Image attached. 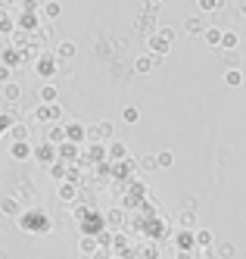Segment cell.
Wrapping results in <instances>:
<instances>
[{"instance_id": "8992f818", "label": "cell", "mask_w": 246, "mask_h": 259, "mask_svg": "<svg viewBox=\"0 0 246 259\" xmlns=\"http://www.w3.org/2000/svg\"><path fill=\"white\" fill-rule=\"evenodd\" d=\"M31 156L37 159V162H56V147L53 144H37V147H31Z\"/></svg>"}, {"instance_id": "44dd1931", "label": "cell", "mask_w": 246, "mask_h": 259, "mask_svg": "<svg viewBox=\"0 0 246 259\" xmlns=\"http://www.w3.org/2000/svg\"><path fill=\"white\" fill-rule=\"evenodd\" d=\"M172 162H175V156L168 153V150H162V153L156 156V169H168V165H172Z\"/></svg>"}, {"instance_id": "cb8c5ba5", "label": "cell", "mask_w": 246, "mask_h": 259, "mask_svg": "<svg viewBox=\"0 0 246 259\" xmlns=\"http://www.w3.org/2000/svg\"><path fill=\"white\" fill-rule=\"evenodd\" d=\"M140 169H143V172H153V169H156V156H143V159H140Z\"/></svg>"}, {"instance_id": "5b68a950", "label": "cell", "mask_w": 246, "mask_h": 259, "mask_svg": "<svg viewBox=\"0 0 246 259\" xmlns=\"http://www.w3.org/2000/svg\"><path fill=\"white\" fill-rule=\"evenodd\" d=\"M63 135H66L69 144H81V141L87 138V128H84L81 122H69V125L63 128Z\"/></svg>"}, {"instance_id": "9c48e42d", "label": "cell", "mask_w": 246, "mask_h": 259, "mask_svg": "<svg viewBox=\"0 0 246 259\" xmlns=\"http://www.w3.org/2000/svg\"><path fill=\"white\" fill-rule=\"evenodd\" d=\"M22 225H25V228H31V225H34V228H47V219H44V212H37V209H34V212H25Z\"/></svg>"}, {"instance_id": "d6986e66", "label": "cell", "mask_w": 246, "mask_h": 259, "mask_svg": "<svg viewBox=\"0 0 246 259\" xmlns=\"http://www.w3.org/2000/svg\"><path fill=\"white\" fill-rule=\"evenodd\" d=\"M224 84H228V88L243 84V72H240V69H228V72H224Z\"/></svg>"}, {"instance_id": "6da1fadb", "label": "cell", "mask_w": 246, "mask_h": 259, "mask_svg": "<svg viewBox=\"0 0 246 259\" xmlns=\"http://www.w3.org/2000/svg\"><path fill=\"white\" fill-rule=\"evenodd\" d=\"M172 41H175V28H156L150 34V50H153V57H165L168 50H172Z\"/></svg>"}, {"instance_id": "603a6c76", "label": "cell", "mask_w": 246, "mask_h": 259, "mask_svg": "<svg viewBox=\"0 0 246 259\" xmlns=\"http://www.w3.org/2000/svg\"><path fill=\"white\" fill-rule=\"evenodd\" d=\"M109 156H112V159H125V147H122V144H112V147H109Z\"/></svg>"}, {"instance_id": "f1b7e54d", "label": "cell", "mask_w": 246, "mask_h": 259, "mask_svg": "<svg viewBox=\"0 0 246 259\" xmlns=\"http://www.w3.org/2000/svg\"><path fill=\"white\" fill-rule=\"evenodd\" d=\"M240 16H243V19H246V4H243V7H240Z\"/></svg>"}, {"instance_id": "4fadbf2b", "label": "cell", "mask_w": 246, "mask_h": 259, "mask_svg": "<svg viewBox=\"0 0 246 259\" xmlns=\"http://www.w3.org/2000/svg\"><path fill=\"white\" fill-rule=\"evenodd\" d=\"M19 97H22V88H19L16 81H7V84H4V100H7V103H16Z\"/></svg>"}, {"instance_id": "83f0119b", "label": "cell", "mask_w": 246, "mask_h": 259, "mask_svg": "<svg viewBox=\"0 0 246 259\" xmlns=\"http://www.w3.org/2000/svg\"><path fill=\"white\" fill-rule=\"evenodd\" d=\"M143 4H146V7H153V10H159V4H162V0H143Z\"/></svg>"}, {"instance_id": "d4e9b609", "label": "cell", "mask_w": 246, "mask_h": 259, "mask_svg": "<svg viewBox=\"0 0 246 259\" xmlns=\"http://www.w3.org/2000/svg\"><path fill=\"white\" fill-rule=\"evenodd\" d=\"M13 78V69H7V66H0V84H7Z\"/></svg>"}, {"instance_id": "f546056e", "label": "cell", "mask_w": 246, "mask_h": 259, "mask_svg": "<svg viewBox=\"0 0 246 259\" xmlns=\"http://www.w3.org/2000/svg\"><path fill=\"white\" fill-rule=\"evenodd\" d=\"M0 13H4V10H0Z\"/></svg>"}, {"instance_id": "2e32d148", "label": "cell", "mask_w": 246, "mask_h": 259, "mask_svg": "<svg viewBox=\"0 0 246 259\" xmlns=\"http://www.w3.org/2000/svg\"><path fill=\"white\" fill-rule=\"evenodd\" d=\"M196 4H200V13H218L228 0H196Z\"/></svg>"}, {"instance_id": "ba28073f", "label": "cell", "mask_w": 246, "mask_h": 259, "mask_svg": "<svg viewBox=\"0 0 246 259\" xmlns=\"http://www.w3.org/2000/svg\"><path fill=\"white\" fill-rule=\"evenodd\" d=\"M41 16L44 19H50V22H56L63 16V4H56V0H47V4L41 7Z\"/></svg>"}, {"instance_id": "4316f807", "label": "cell", "mask_w": 246, "mask_h": 259, "mask_svg": "<svg viewBox=\"0 0 246 259\" xmlns=\"http://www.w3.org/2000/svg\"><path fill=\"white\" fill-rule=\"evenodd\" d=\"M7 128H10V119H7V116H0V135H4Z\"/></svg>"}, {"instance_id": "e0dca14e", "label": "cell", "mask_w": 246, "mask_h": 259, "mask_svg": "<svg viewBox=\"0 0 246 259\" xmlns=\"http://www.w3.org/2000/svg\"><path fill=\"white\" fill-rule=\"evenodd\" d=\"M10 138H13V141H28V125H25V122H16V125L10 128Z\"/></svg>"}, {"instance_id": "7a4b0ae2", "label": "cell", "mask_w": 246, "mask_h": 259, "mask_svg": "<svg viewBox=\"0 0 246 259\" xmlns=\"http://www.w3.org/2000/svg\"><path fill=\"white\" fill-rule=\"evenodd\" d=\"M34 75L37 78H53L56 75V57L53 53H37V60H34Z\"/></svg>"}, {"instance_id": "ffe728a7", "label": "cell", "mask_w": 246, "mask_h": 259, "mask_svg": "<svg viewBox=\"0 0 246 259\" xmlns=\"http://www.w3.org/2000/svg\"><path fill=\"white\" fill-rule=\"evenodd\" d=\"M41 103H56V88L53 84H44L41 88Z\"/></svg>"}, {"instance_id": "3957f363", "label": "cell", "mask_w": 246, "mask_h": 259, "mask_svg": "<svg viewBox=\"0 0 246 259\" xmlns=\"http://www.w3.org/2000/svg\"><path fill=\"white\" fill-rule=\"evenodd\" d=\"M13 19H16V28L25 31V34H31V31L41 28V13H28V10H22L19 16H13Z\"/></svg>"}, {"instance_id": "30bf717a", "label": "cell", "mask_w": 246, "mask_h": 259, "mask_svg": "<svg viewBox=\"0 0 246 259\" xmlns=\"http://www.w3.org/2000/svg\"><path fill=\"white\" fill-rule=\"evenodd\" d=\"M203 41L209 44V47H218V44H221V28H215V25H206V28H203Z\"/></svg>"}, {"instance_id": "ac0fdd59", "label": "cell", "mask_w": 246, "mask_h": 259, "mask_svg": "<svg viewBox=\"0 0 246 259\" xmlns=\"http://www.w3.org/2000/svg\"><path fill=\"white\" fill-rule=\"evenodd\" d=\"M153 63H156V57H137V60H134V72L146 75V72L153 69Z\"/></svg>"}, {"instance_id": "484cf974", "label": "cell", "mask_w": 246, "mask_h": 259, "mask_svg": "<svg viewBox=\"0 0 246 259\" xmlns=\"http://www.w3.org/2000/svg\"><path fill=\"white\" fill-rule=\"evenodd\" d=\"M60 197H63V200H72V197H75V188H72V184H63V191H60Z\"/></svg>"}, {"instance_id": "8fae6325", "label": "cell", "mask_w": 246, "mask_h": 259, "mask_svg": "<svg viewBox=\"0 0 246 259\" xmlns=\"http://www.w3.org/2000/svg\"><path fill=\"white\" fill-rule=\"evenodd\" d=\"M237 44H240L237 31H231V28H228V31H221V44H218L221 50H237Z\"/></svg>"}, {"instance_id": "52a82bcc", "label": "cell", "mask_w": 246, "mask_h": 259, "mask_svg": "<svg viewBox=\"0 0 246 259\" xmlns=\"http://www.w3.org/2000/svg\"><path fill=\"white\" fill-rule=\"evenodd\" d=\"M181 25H184L187 34H203V28H206L203 16H193V13H190V16H184V22H181Z\"/></svg>"}, {"instance_id": "9a60e30c", "label": "cell", "mask_w": 246, "mask_h": 259, "mask_svg": "<svg viewBox=\"0 0 246 259\" xmlns=\"http://www.w3.org/2000/svg\"><path fill=\"white\" fill-rule=\"evenodd\" d=\"M13 31H16V19H13L10 13H0V34H7V38H10Z\"/></svg>"}, {"instance_id": "277c9868", "label": "cell", "mask_w": 246, "mask_h": 259, "mask_svg": "<svg viewBox=\"0 0 246 259\" xmlns=\"http://www.w3.org/2000/svg\"><path fill=\"white\" fill-rule=\"evenodd\" d=\"M134 28H137V31H143V34H153V31L159 28V25H156V10H153V7H143V13L137 16Z\"/></svg>"}, {"instance_id": "7402d4cb", "label": "cell", "mask_w": 246, "mask_h": 259, "mask_svg": "<svg viewBox=\"0 0 246 259\" xmlns=\"http://www.w3.org/2000/svg\"><path fill=\"white\" fill-rule=\"evenodd\" d=\"M122 119H125L128 125H134V122H137L140 116H137V109H134V106H128V109H125V113H122Z\"/></svg>"}, {"instance_id": "7c38bea8", "label": "cell", "mask_w": 246, "mask_h": 259, "mask_svg": "<svg viewBox=\"0 0 246 259\" xmlns=\"http://www.w3.org/2000/svg\"><path fill=\"white\" fill-rule=\"evenodd\" d=\"M75 41H60V47H56V60H72L75 57Z\"/></svg>"}, {"instance_id": "5bb4252c", "label": "cell", "mask_w": 246, "mask_h": 259, "mask_svg": "<svg viewBox=\"0 0 246 259\" xmlns=\"http://www.w3.org/2000/svg\"><path fill=\"white\" fill-rule=\"evenodd\" d=\"M10 153H13L16 159H22V156H31V147H28V141H13Z\"/></svg>"}]
</instances>
